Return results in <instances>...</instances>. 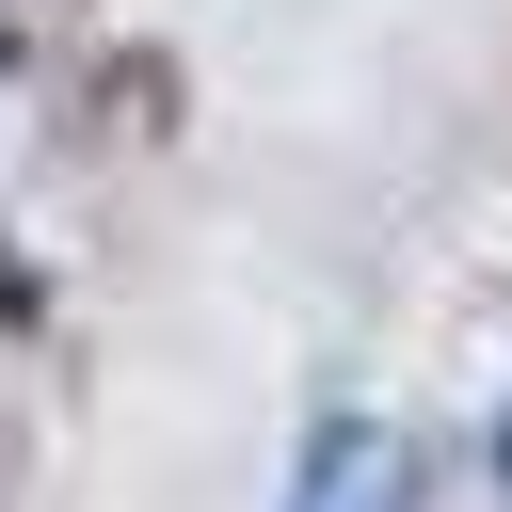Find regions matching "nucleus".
<instances>
[{"label":"nucleus","instance_id":"1","mask_svg":"<svg viewBox=\"0 0 512 512\" xmlns=\"http://www.w3.org/2000/svg\"><path fill=\"white\" fill-rule=\"evenodd\" d=\"M288 512H416V448H400L384 416H320V448H304Z\"/></svg>","mask_w":512,"mask_h":512},{"label":"nucleus","instance_id":"2","mask_svg":"<svg viewBox=\"0 0 512 512\" xmlns=\"http://www.w3.org/2000/svg\"><path fill=\"white\" fill-rule=\"evenodd\" d=\"M16 304H32V288H16V256H0V320H16Z\"/></svg>","mask_w":512,"mask_h":512},{"label":"nucleus","instance_id":"3","mask_svg":"<svg viewBox=\"0 0 512 512\" xmlns=\"http://www.w3.org/2000/svg\"><path fill=\"white\" fill-rule=\"evenodd\" d=\"M0 64H16V32H0Z\"/></svg>","mask_w":512,"mask_h":512}]
</instances>
